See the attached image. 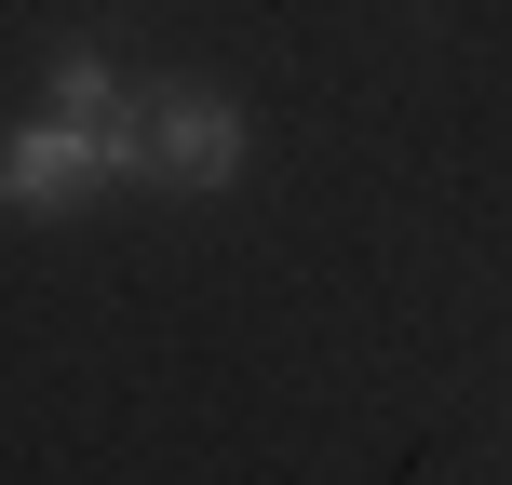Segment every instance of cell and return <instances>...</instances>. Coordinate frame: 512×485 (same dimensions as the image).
<instances>
[{
  "instance_id": "6da1fadb",
  "label": "cell",
  "mask_w": 512,
  "mask_h": 485,
  "mask_svg": "<svg viewBox=\"0 0 512 485\" xmlns=\"http://www.w3.org/2000/svg\"><path fill=\"white\" fill-rule=\"evenodd\" d=\"M135 176H149V95L95 41H68L54 54V108L0 135V216L14 230L27 216H81L95 189H135Z\"/></svg>"
},
{
  "instance_id": "7a4b0ae2",
  "label": "cell",
  "mask_w": 512,
  "mask_h": 485,
  "mask_svg": "<svg viewBox=\"0 0 512 485\" xmlns=\"http://www.w3.org/2000/svg\"><path fill=\"white\" fill-rule=\"evenodd\" d=\"M243 149H256V122L216 81H162L149 95V189H189V203H203V189L243 176Z\"/></svg>"
}]
</instances>
